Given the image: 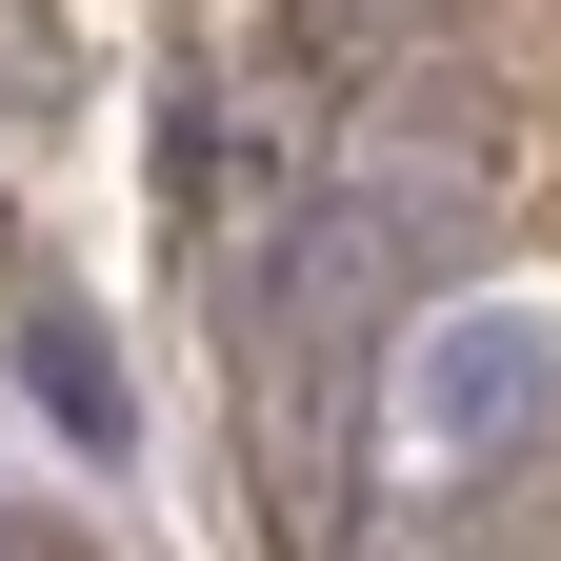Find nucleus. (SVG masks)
Here are the masks:
<instances>
[{"label":"nucleus","instance_id":"nucleus-1","mask_svg":"<svg viewBox=\"0 0 561 561\" xmlns=\"http://www.w3.org/2000/svg\"><path fill=\"white\" fill-rule=\"evenodd\" d=\"M381 401H401L421 481H502L541 421H561V321H541V301H442V321L401 341V381H381Z\"/></svg>","mask_w":561,"mask_h":561},{"label":"nucleus","instance_id":"nucleus-2","mask_svg":"<svg viewBox=\"0 0 561 561\" xmlns=\"http://www.w3.org/2000/svg\"><path fill=\"white\" fill-rule=\"evenodd\" d=\"M21 381H41V421H60V442H101V461H121V362H101L60 301H21Z\"/></svg>","mask_w":561,"mask_h":561},{"label":"nucleus","instance_id":"nucleus-3","mask_svg":"<svg viewBox=\"0 0 561 561\" xmlns=\"http://www.w3.org/2000/svg\"><path fill=\"white\" fill-rule=\"evenodd\" d=\"M301 21H341L362 60H401V41H442V0H301Z\"/></svg>","mask_w":561,"mask_h":561}]
</instances>
